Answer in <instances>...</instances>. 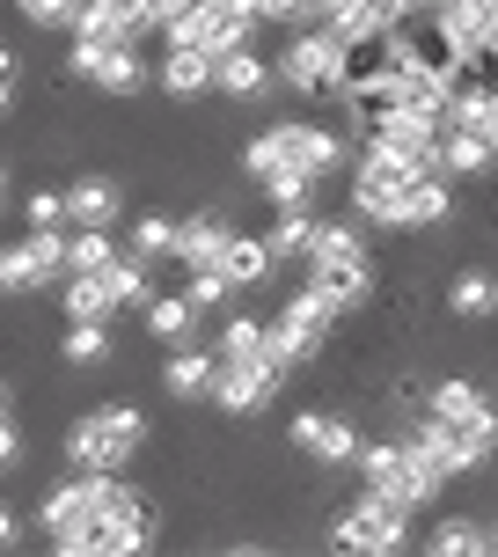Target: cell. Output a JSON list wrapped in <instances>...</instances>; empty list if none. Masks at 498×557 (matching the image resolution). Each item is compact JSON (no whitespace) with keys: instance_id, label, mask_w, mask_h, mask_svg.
Returning <instances> with one entry per match:
<instances>
[{"instance_id":"cell-1","label":"cell","mask_w":498,"mask_h":557,"mask_svg":"<svg viewBox=\"0 0 498 557\" xmlns=\"http://www.w3.org/2000/svg\"><path fill=\"white\" fill-rule=\"evenodd\" d=\"M147 411L139 404H103V411L74 418V433H66V462L74 470H125L139 462V447H147Z\"/></svg>"},{"instance_id":"cell-2","label":"cell","mask_w":498,"mask_h":557,"mask_svg":"<svg viewBox=\"0 0 498 557\" xmlns=\"http://www.w3.org/2000/svg\"><path fill=\"white\" fill-rule=\"evenodd\" d=\"M103 484H111V470H74L66 484H52V492H45L37 529H45V543H52V550L88 557V543H96V529H103Z\"/></svg>"},{"instance_id":"cell-3","label":"cell","mask_w":498,"mask_h":557,"mask_svg":"<svg viewBox=\"0 0 498 557\" xmlns=\"http://www.w3.org/2000/svg\"><path fill=\"white\" fill-rule=\"evenodd\" d=\"M352 462L366 470V492L388 499V506H425L433 492H440V476L411 455V441H360V447H352Z\"/></svg>"},{"instance_id":"cell-4","label":"cell","mask_w":498,"mask_h":557,"mask_svg":"<svg viewBox=\"0 0 498 557\" xmlns=\"http://www.w3.org/2000/svg\"><path fill=\"white\" fill-rule=\"evenodd\" d=\"M272 74L294 88V96H308V103L337 96V29H323L315 15H308V23H294V37H286V52H278Z\"/></svg>"},{"instance_id":"cell-5","label":"cell","mask_w":498,"mask_h":557,"mask_svg":"<svg viewBox=\"0 0 498 557\" xmlns=\"http://www.w3.org/2000/svg\"><path fill=\"white\" fill-rule=\"evenodd\" d=\"M331 331H337V308L323 301V294H308V286H301V294L272 315V360L294 374V367H308L323 345H331Z\"/></svg>"},{"instance_id":"cell-6","label":"cell","mask_w":498,"mask_h":557,"mask_svg":"<svg viewBox=\"0 0 498 557\" xmlns=\"http://www.w3.org/2000/svg\"><path fill=\"white\" fill-rule=\"evenodd\" d=\"M66 37H74V29H66ZM66 66H74L82 82H96L103 96H139V88H147L139 45H117V37H74V45H66Z\"/></svg>"},{"instance_id":"cell-7","label":"cell","mask_w":498,"mask_h":557,"mask_svg":"<svg viewBox=\"0 0 498 557\" xmlns=\"http://www.w3.org/2000/svg\"><path fill=\"white\" fill-rule=\"evenodd\" d=\"M411 543V506H388L366 492L352 513H337L331 529V550H403Z\"/></svg>"},{"instance_id":"cell-8","label":"cell","mask_w":498,"mask_h":557,"mask_svg":"<svg viewBox=\"0 0 498 557\" xmlns=\"http://www.w3.org/2000/svg\"><path fill=\"white\" fill-rule=\"evenodd\" d=\"M278 389H286V367H278V360H235V367L221 360V374H213V396H206V404H221L227 418H257Z\"/></svg>"},{"instance_id":"cell-9","label":"cell","mask_w":498,"mask_h":557,"mask_svg":"<svg viewBox=\"0 0 498 557\" xmlns=\"http://www.w3.org/2000/svg\"><path fill=\"white\" fill-rule=\"evenodd\" d=\"M396 37V59L403 66H418V74H440V82H455V66H462V45L440 29V15L425 8V15H403V23L388 29Z\"/></svg>"},{"instance_id":"cell-10","label":"cell","mask_w":498,"mask_h":557,"mask_svg":"<svg viewBox=\"0 0 498 557\" xmlns=\"http://www.w3.org/2000/svg\"><path fill=\"white\" fill-rule=\"evenodd\" d=\"M396 74V37L388 29H352V37H337V96L345 88H374Z\"/></svg>"},{"instance_id":"cell-11","label":"cell","mask_w":498,"mask_h":557,"mask_svg":"<svg viewBox=\"0 0 498 557\" xmlns=\"http://www.w3.org/2000/svg\"><path fill=\"white\" fill-rule=\"evenodd\" d=\"M8 264H15V294L66 278V227H23V243H8Z\"/></svg>"},{"instance_id":"cell-12","label":"cell","mask_w":498,"mask_h":557,"mask_svg":"<svg viewBox=\"0 0 498 557\" xmlns=\"http://www.w3.org/2000/svg\"><path fill=\"white\" fill-rule=\"evenodd\" d=\"M308 294H323L337 315H352L374 294V272H366V257H308Z\"/></svg>"},{"instance_id":"cell-13","label":"cell","mask_w":498,"mask_h":557,"mask_svg":"<svg viewBox=\"0 0 498 557\" xmlns=\"http://www.w3.org/2000/svg\"><path fill=\"white\" fill-rule=\"evenodd\" d=\"M411 455L440 476V484H447V476H462V470H476V462H491V455H484L462 425H447V418H433L425 433H411Z\"/></svg>"},{"instance_id":"cell-14","label":"cell","mask_w":498,"mask_h":557,"mask_svg":"<svg viewBox=\"0 0 498 557\" xmlns=\"http://www.w3.org/2000/svg\"><path fill=\"white\" fill-rule=\"evenodd\" d=\"M433 418L462 425L484 455H498V411L484 404V389H476V382H440V389H433Z\"/></svg>"},{"instance_id":"cell-15","label":"cell","mask_w":498,"mask_h":557,"mask_svg":"<svg viewBox=\"0 0 498 557\" xmlns=\"http://www.w3.org/2000/svg\"><path fill=\"white\" fill-rule=\"evenodd\" d=\"M278 147H286V169H308L315 184H323V176H331V169L345 162V139H337L331 125H308V117L278 125Z\"/></svg>"},{"instance_id":"cell-16","label":"cell","mask_w":498,"mask_h":557,"mask_svg":"<svg viewBox=\"0 0 498 557\" xmlns=\"http://www.w3.org/2000/svg\"><path fill=\"white\" fill-rule=\"evenodd\" d=\"M213 88H221V96H235V103H264V96L278 88V74L257 59V45H235V52L213 59Z\"/></svg>"},{"instance_id":"cell-17","label":"cell","mask_w":498,"mask_h":557,"mask_svg":"<svg viewBox=\"0 0 498 557\" xmlns=\"http://www.w3.org/2000/svg\"><path fill=\"white\" fill-rule=\"evenodd\" d=\"M213 374H221V360H213V345H169L162 389L176 396V404H206V396H213Z\"/></svg>"},{"instance_id":"cell-18","label":"cell","mask_w":498,"mask_h":557,"mask_svg":"<svg viewBox=\"0 0 498 557\" xmlns=\"http://www.w3.org/2000/svg\"><path fill=\"white\" fill-rule=\"evenodd\" d=\"M227 235H235V227H227L221 206H198V213H184V221H176V250H169V257H176L184 272H191V264H213Z\"/></svg>"},{"instance_id":"cell-19","label":"cell","mask_w":498,"mask_h":557,"mask_svg":"<svg viewBox=\"0 0 498 557\" xmlns=\"http://www.w3.org/2000/svg\"><path fill=\"white\" fill-rule=\"evenodd\" d=\"M294 447L315 455V462H352L360 433H352L345 418H331V411H301V418H294Z\"/></svg>"},{"instance_id":"cell-20","label":"cell","mask_w":498,"mask_h":557,"mask_svg":"<svg viewBox=\"0 0 498 557\" xmlns=\"http://www.w3.org/2000/svg\"><path fill=\"white\" fill-rule=\"evenodd\" d=\"M213 360H272V315H249V308H235V315H221V337H213Z\"/></svg>"},{"instance_id":"cell-21","label":"cell","mask_w":498,"mask_h":557,"mask_svg":"<svg viewBox=\"0 0 498 557\" xmlns=\"http://www.w3.org/2000/svg\"><path fill=\"white\" fill-rule=\"evenodd\" d=\"M455 213V191H447V169H418L403 184V221L396 227H440Z\"/></svg>"},{"instance_id":"cell-22","label":"cell","mask_w":498,"mask_h":557,"mask_svg":"<svg viewBox=\"0 0 498 557\" xmlns=\"http://www.w3.org/2000/svg\"><path fill=\"white\" fill-rule=\"evenodd\" d=\"M139 323H147V337H162V345H191L198 308L184 301V286H176V294H147V301H139Z\"/></svg>"},{"instance_id":"cell-23","label":"cell","mask_w":498,"mask_h":557,"mask_svg":"<svg viewBox=\"0 0 498 557\" xmlns=\"http://www.w3.org/2000/svg\"><path fill=\"white\" fill-rule=\"evenodd\" d=\"M213 264L235 278V294H242V286H264V278L278 272V257H272V243H264V235H227Z\"/></svg>"},{"instance_id":"cell-24","label":"cell","mask_w":498,"mask_h":557,"mask_svg":"<svg viewBox=\"0 0 498 557\" xmlns=\"http://www.w3.org/2000/svg\"><path fill=\"white\" fill-rule=\"evenodd\" d=\"M154 82H162L169 96H206V88H213V52H198V45H162Z\"/></svg>"},{"instance_id":"cell-25","label":"cell","mask_w":498,"mask_h":557,"mask_svg":"<svg viewBox=\"0 0 498 557\" xmlns=\"http://www.w3.org/2000/svg\"><path fill=\"white\" fill-rule=\"evenodd\" d=\"M433 15H440V29L462 52L484 45V37H498V0H433Z\"/></svg>"},{"instance_id":"cell-26","label":"cell","mask_w":498,"mask_h":557,"mask_svg":"<svg viewBox=\"0 0 498 557\" xmlns=\"http://www.w3.org/2000/svg\"><path fill=\"white\" fill-rule=\"evenodd\" d=\"M117 221V184L111 176H74L66 184V227H111Z\"/></svg>"},{"instance_id":"cell-27","label":"cell","mask_w":498,"mask_h":557,"mask_svg":"<svg viewBox=\"0 0 498 557\" xmlns=\"http://www.w3.org/2000/svg\"><path fill=\"white\" fill-rule=\"evenodd\" d=\"M117 301L111 286H103V264L96 272H66V323H111Z\"/></svg>"},{"instance_id":"cell-28","label":"cell","mask_w":498,"mask_h":557,"mask_svg":"<svg viewBox=\"0 0 498 557\" xmlns=\"http://www.w3.org/2000/svg\"><path fill=\"white\" fill-rule=\"evenodd\" d=\"M154 264H147V257H111V264H103V286H111V301L117 308H139L147 301V294H154Z\"/></svg>"},{"instance_id":"cell-29","label":"cell","mask_w":498,"mask_h":557,"mask_svg":"<svg viewBox=\"0 0 498 557\" xmlns=\"http://www.w3.org/2000/svg\"><path fill=\"white\" fill-rule=\"evenodd\" d=\"M447 308H455L462 323H484V315H498V278H491V272H462V278H455V294H447Z\"/></svg>"},{"instance_id":"cell-30","label":"cell","mask_w":498,"mask_h":557,"mask_svg":"<svg viewBox=\"0 0 498 557\" xmlns=\"http://www.w3.org/2000/svg\"><path fill=\"white\" fill-rule=\"evenodd\" d=\"M59 352H66V367H111V323H66Z\"/></svg>"},{"instance_id":"cell-31","label":"cell","mask_w":498,"mask_h":557,"mask_svg":"<svg viewBox=\"0 0 498 557\" xmlns=\"http://www.w3.org/2000/svg\"><path fill=\"white\" fill-rule=\"evenodd\" d=\"M184 301H191L198 315H213V308L235 301V278H227L221 264H191V272H184Z\"/></svg>"},{"instance_id":"cell-32","label":"cell","mask_w":498,"mask_h":557,"mask_svg":"<svg viewBox=\"0 0 498 557\" xmlns=\"http://www.w3.org/2000/svg\"><path fill=\"white\" fill-rule=\"evenodd\" d=\"M425 550H440V557H476V550H491V529H476V521H433Z\"/></svg>"},{"instance_id":"cell-33","label":"cell","mask_w":498,"mask_h":557,"mask_svg":"<svg viewBox=\"0 0 498 557\" xmlns=\"http://www.w3.org/2000/svg\"><path fill=\"white\" fill-rule=\"evenodd\" d=\"M117 243H111V227H74L66 235V272H96V264H111Z\"/></svg>"},{"instance_id":"cell-34","label":"cell","mask_w":498,"mask_h":557,"mask_svg":"<svg viewBox=\"0 0 498 557\" xmlns=\"http://www.w3.org/2000/svg\"><path fill=\"white\" fill-rule=\"evenodd\" d=\"M257 184L272 198V213H294V206L315 198V176H308V169H272V176H257Z\"/></svg>"},{"instance_id":"cell-35","label":"cell","mask_w":498,"mask_h":557,"mask_svg":"<svg viewBox=\"0 0 498 557\" xmlns=\"http://www.w3.org/2000/svg\"><path fill=\"white\" fill-rule=\"evenodd\" d=\"M169 250H176V221H169V213H139V221H133V257L162 264Z\"/></svg>"},{"instance_id":"cell-36","label":"cell","mask_w":498,"mask_h":557,"mask_svg":"<svg viewBox=\"0 0 498 557\" xmlns=\"http://www.w3.org/2000/svg\"><path fill=\"white\" fill-rule=\"evenodd\" d=\"M308 257H366V243H360V227H352V221H315Z\"/></svg>"},{"instance_id":"cell-37","label":"cell","mask_w":498,"mask_h":557,"mask_svg":"<svg viewBox=\"0 0 498 557\" xmlns=\"http://www.w3.org/2000/svg\"><path fill=\"white\" fill-rule=\"evenodd\" d=\"M308 235H315V213L294 206V213H278V227L264 235V243H272V257H308Z\"/></svg>"},{"instance_id":"cell-38","label":"cell","mask_w":498,"mask_h":557,"mask_svg":"<svg viewBox=\"0 0 498 557\" xmlns=\"http://www.w3.org/2000/svg\"><path fill=\"white\" fill-rule=\"evenodd\" d=\"M15 8L29 29H74V15H82V0H15Z\"/></svg>"},{"instance_id":"cell-39","label":"cell","mask_w":498,"mask_h":557,"mask_svg":"<svg viewBox=\"0 0 498 557\" xmlns=\"http://www.w3.org/2000/svg\"><path fill=\"white\" fill-rule=\"evenodd\" d=\"M23 227H66V191H52V184L29 191L23 198Z\"/></svg>"},{"instance_id":"cell-40","label":"cell","mask_w":498,"mask_h":557,"mask_svg":"<svg viewBox=\"0 0 498 557\" xmlns=\"http://www.w3.org/2000/svg\"><path fill=\"white\" fill-rule=\"evenodd\" d=\"M315 0H257V23H308Z\"/></svg>"},{"instance_id":"cell-41","label":"cell","mask_w":498,"mask_h":557,"mask_svg":"<svg viewBox=\"0 0 498 557\" xmlns=\"http://www.w3.org/2000/svg\"><path fill=\"white\" fill-rule=\"evenodd\" d=\"M23 462V433H15V411L0 418V470H15Z\"/></svg>"},{"instance_id":"cell-42","label":"cell","mask_w":498,"mask_h":557,"mask_svg":"<svg viewBox=\"0 0 498 557\" xmlns=\"http://www.w3.org/2000/svg\"><path fill=\"white\" fill-rule=\"evenodd\" d=\"M15 543H23V513H8V506H0V550H15Z\"/></svg>"},{"instance_id":"cell-43","label":"cell","mask_w":498,"mask_h":557,"mask_svg":"<svg viewBox=\"0 0 498 557\" xmlns=\"http://www.w3.org/2000/svg\"><path fill=\"white\" fill-rule=\"evenodd\" d=\"M184 8H191V0H147V15H154V37H162V23H169V15H184Z\"/></svg>"},{"instance_id":"cell-44","label":"cell","mask_w":498,"mask_h":557,"mask_svg":"<svg viewBox=\"0 0 498 557\" xmlns=\"http://www.w3.org/2000/svg\"><path fill=\"white\" fill-rule=\"evenodd\" d=\"M15 103V66H0V111Z\"/></svg>"},{"instance_id":"cell-45","label":"cell","mask_w":498,"mask_h":557,"mask_svg":"<svg viewBox=\"0 0 498 557\" xmlns=\"http://www.w3.org/2000/svg\"><path fill=\"white\" fill-rule=\"evenodd\" d=\"M0 294H15V264H8V243H0Z\"/></svg>"},{"instance_id":"cell-46","label":"cell","mask_w":498,"mask_h":557,"mask_svg":"<svg viewBox=\"0 0 498 557\" xmlns=\"http://www.w3.org/2000/svg\"><path fill=\"white\" fill-rule=\"evenodd\" d=\"M425 8H433V0H396V15H425Z\"/></svg>"},{"instance_id":"cell-47","label":"cell","mask_w":498,"mask_h":557,"mask_svg":"<svg viewBox=\"0 0 498 557\" xmlns=\"http://www.w3.org/2000/svg\"><path fill=\"white\" fill-rule=\"evenodd\" d=\"M15 411V389H8V374H0V418Z\"/></svg>"},{"instance_id":"cell-48","label":"cell","mask_w":498,"mask_h":557,"mask_svg":"<svg viewBox=\"0 0 498 557\" xmlns=\"http://www.w3.org/2000/svg\"><path fill=\"white\" fill-rule=\"evenodd\" d=\"M0 206H8V162H0Z\"/></svg>"},{"instance_id":"cell-49","label":"cell","mask_w":498,"mask_h":557,"mask_svg":"<svg viewBox=\"0 0 498 557\" xmlns=\"http://www.w3.org/2000/svg\"><path fill=\"white\" fill-rule=\"evenodd\" d=\"M491 139H498V96H491Z\"/></svg>"},{"instance_id":"cell-50","label":"cell","mask_w":498,"mask_h":557,"mask_svg":"<svg viewBox=\"0 0 498 557\" xmlns=\"http://www.w3.org/2000/svg\"><path fill=\"white\" fill-rule=\"evenodd\" d=\"M0 66H15V52H8V45H0Z\"/></svg>"},{"instance_id":"cell-51","label":"cell","mask_w":498,"mask_h":557,"mask_svg":"<svg viewBox=\"0 0 498 557\" xmlns=\"http://www.w3.org/2000/svg\"><path fill=\"white\" fill-rule=\"evenodd\" d=\"M491 550H498V529H491Z\"/></svg>"}]
</instances>
